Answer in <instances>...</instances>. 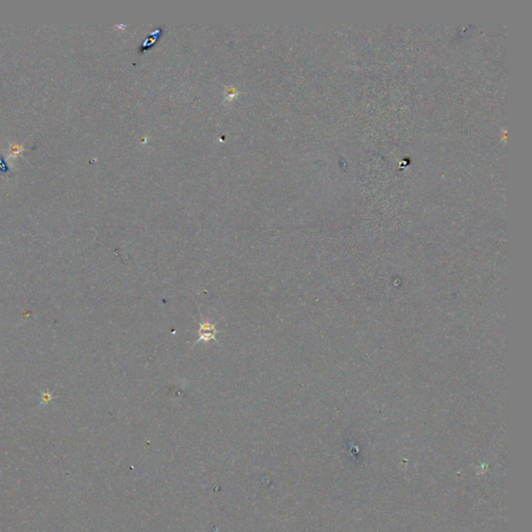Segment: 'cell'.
<instances>
[{
    "label": "cell",
    "instance_id": "cell-1",
    "mask_svg": "<svg viewBox=\"0 0 532 532\" xmlns=\"http://www.w3.org/2000/svg\"><path fill=\"white\" fill-rule=\"evenodd\" d=\"M216 333H218V331L216 330V325H212L210 321L202 322L201 323L200 332H199V334H200L199 341L204 340L208 342V341L214 340Z\"/></svg>",
    "mask_w": 532,
    "mask_h": 532
}]
</instances>
